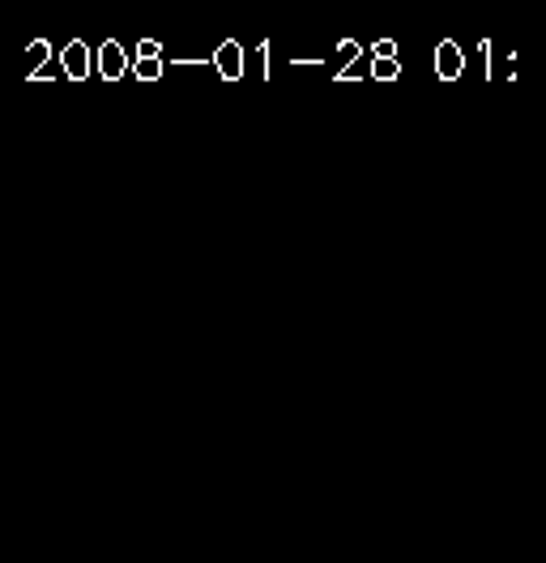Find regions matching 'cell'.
Segmentation results:
<instances>
[{
    "label": "cell",
    "mask_w": 546,
    "mask_h": 563,
    "mask_svg": "<svg viewBox=\"0 0 546 563\" xmlns=\"http://www.w3.org/2000/svg\"><path fill=\"white\" fill-rule=\"evenodd\" d=\"M167 73V60H133V77L137 82H158Z\"/></svg>",
    "instance_id": "52a82bcc"
},
{
    "label": "cell",
    "mask_w": 546,
    "mask_h": 563,
    "mask_svg": "<svg viewBox=\"0 0 546 563\" xmlns=\"http://www.w3.org/2000/svg\"><path fill=\"white\" fill-rule=\"evenodd\" d=\"M214 69L222 82H239V77H248V64H244V43L235 39H222L214 47Z\"/></svg>",
    "instance_id": "3957f363"
},
{
    "label": "cell",
    "mask_w": 546,
    "mask_h": 563,
    "mask_svg": "<svg viewBox=\"0 0 546 563\" xmlns=\"http://www.w3.org/2000/svg\"><path fill=\"white\" fill-rule=\"evenodd\" d=\"M52 60H56V52H52V43H47V39L30 43V47H26V73H30V82H35L39 73L52 69Z\"/></svg>",
    "instance_id": "8992f818"
},
{
    "label": "cell",
    "mask_w": 546,
    "mask_h": 563,
    "mask_svg": "<svg viewBox=\"0 0 546 563\" xmlns=\"http://www.w3.org/2000/svg\"><path fill=\"white\" fill-rule=\"evenodd\" d=\"M372 56H376V60H401V56H397V39H376V43H372Z\"/></svg>",
    "instance_id": "30bf717a"
},
{
    "label": "cell",
    "mask_w": 546,
    "mask_h": 563,
    "mask_svg": "<svg viewBox=\"0 0 546 563\" xmlns=\"http://www.w3.org/2000/svg\"><path fill=\"white\" fill-rule=\"evenodd\" d=\"M94 69H99L103 82H120V77L133 73V56L124 52V43L107 39V43L94 47Z\"/></svg>",
    "instance_id": "6da1fadb"
},
{
    "label": "cell",
    "mask_w": 546,
    "mask_h": 563,
    "mask_svg": "<svg viewBox=\"0 0 546 563\" xmlns=\"http://www.w3.org/2000/svg\"><path fill=\"white\" fill-rule=\"evenodd\" d=\"M133 60H167V52H163V43H158V39H141Z\"/></svg>",
    "instance_id": "9c48e42d"
},
{
    "label": "cell",
    "mask_w": 546,
    "mask_h": 563,
    "mask_svg": "<svg viewBox=\"0 0 546 563\" xmlns=\"http://www.w3.org/2000/svg\"><path fill=\"white\" fill-rule=\"evenodd\" d=\"M94 69V47L82 43V39H69L60 47V73L69 77V82H86Z\"/></svg>",
    "instance_id": "7a4b0ae2"
},
{
    "label": "cell",
    "mask_w": 546,
    "mask_h": 563,
    "mask_svg": "<svg viewBox=\"0 0 546 563\" xmlns=\"http://www.w3.org/2000/svg\"><path fill=\"white\" fill-rule=\"evenodd\" d=\"M431 64H436V77H440V82H457V77L465 73V52H461V43H453V39L436 43V56H431Z\"/></svg>",
    "instance_id": "277c9868"
},
{
    "label": "cell",
    "mask_w": 546,
    "mask_h": 563,
    "mask_svg": "<svg viewBox=\"0 0 546 563\" xmlns=\"http://www.w3.org/2000/svg\"><path fill=\"white\" fill-rule=\"evenodd\" d=\"M401 77V60H376L372 56V82H397Z\"/></svg>",
    "instance_id": "ba28073f"
},
{
    "label": "cell",
    "mask_w": 546,
    "mask_h": 563,
    "mask_svg": "<svg viewBox=\"0 0 546 563\" xmlns=\"http://www.w3.org/2000/svg\"><path fill=\"white\" fill-rule=\"evenodd\" d=\"M244 64H248V77H256V82L273 77V43H252V47H244Z\"/></svg>",
    "instance_id": "5b68a950"
}]
</instances>
